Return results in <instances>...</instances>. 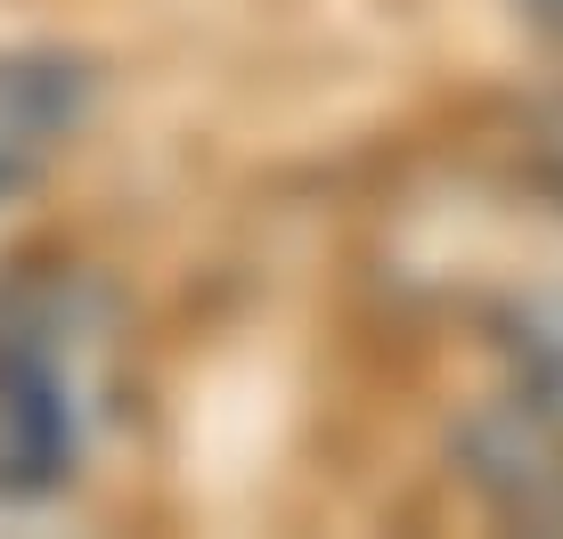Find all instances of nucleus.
Wrapping results in <instances>:
<instances>
[{"label": "nucleus", "mask_w": 563, "mask_h": 539, "mask_svg": "<svg viewBox=\"0 0 563 539\" xmlns=\"http://www.w3.org/2000/svg\"><path fill=\"white\" fill-rule=\"evenodd\" d=\"M457 458L482 491L522 524H563V417L531 393L490 400L457 426Z\"/></svg>", "instance_id": "f257e3e1"}, {"label": "nucleus", "mask_w": 563, "mask_h": 539, "mask_svg": "<svg viewBox=\"0 0 563 539\" xmlns=\"http://www.w3.org/2000/svg\"><path fill=\"white\" fill-rule=\"evenodd\" d=\"M66 466V400L33 360H0V491H42Z\"/></svg>", "instance_id": "f03ea898"}, {"label": "nucleus", "mask_w": 563, "mask_h": 539, "mask_svg": "<svg viewBox=\"0 0 563 539\" xmlns=\"http://www.w3.org/2000/svg\"><path fill=\"white\" fill-rule=\"evenodd\" d=\"M74 123L66 66H0V197L42 164V147Z\"/></svg>", "instance_id": "7ed1b4c3"}, {"label": "nucleus", "mask_w": 563, "mask_h": 539, "mask_svg": "<svg viewBox=\"0 0 563 539\" xmlns=\"http://www.w3.org/2000/svg\"><path fill=\"white\" fill-rule=\"evenodd\" d=\"M515 352L531 376V400L563 417V295H531L515 311Z\"/></svg>", "instance_id": "20e7f679"}, {"label": "nucleus", "mask_w": 563, "mask_h": 539, "mask_svg": "<svg viewBox=\"0 0 563 539\" xmlns=\"http://www.w3.org/2000/svg\"><path fill=\"white\" fill-rule=\"evenodd\" d=\"M539 156H548V172H555V188H563V107L548 114V131H539Z\"/></svg>", "instance_id": "39448f33"}]
</instances>
